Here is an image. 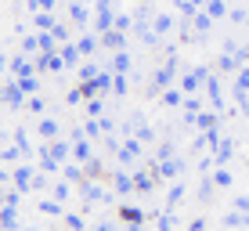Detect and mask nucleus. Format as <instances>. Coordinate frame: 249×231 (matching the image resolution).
Returning <instances> with one entry per match:
<instances>
[]
</instances>
